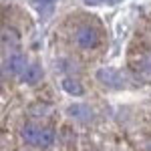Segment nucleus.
<instances>
[{
    "label": "nucleus",
    "mask_w": 151,
    "mask_h": 151,
    "mask_svg": "<svg viewBox=\"0 0 151 151\" xmlns=\"http://www.w3.org/2000/svg\"><path fill=\"white\" fill-rule=\"evenodd\" d=\"M139 70H141V75L151 77V52H147V55L139 60Z\"/></svg>",
    "instance_id": "9d476101"
},
{
    "label": "nucleus",
    "mask_w": 151,
    "mask_h": 151,
    "mask_svg": "<svg viewBox=\"0 0 151 151\" xmlns=\"http://www.w3.org/2000/svg\"><path fill=\"white\" fill-rule=\"evenodd\" d=\"M87 4H117L121 0H85Z\"/></svg>",
    "instance_id": "f8f14e48"
},
{
    "label": "nucleus",
    "mask_w": 151,
    "mask_h": 151,
    "mask_svg": "<svg viewBox=\"0 0 151 151\" xmlns=\"http://www.w3.org/2000/svg\"><path fill=\"white\" fill-rule=\"evenodd\" d=\"M40 131L42 129L32 125V123H26L22 129H20V139L26 143V145H36L38 143V137H40Z\"/></svg>",
    "instance_id": "f03ea898"
},
{
    "label": "nucleus",
    "mask_w": 151,
    "mask_h": 151,
    "mask_svg": "<svg viewBox=\"0 0 151 151\" xmlns=\"http://www.w3.org/2000/svg\"><path fill=\"white\" fill-rule=\"evenodd\" d=\"M147 149H149V151H151V143H149V145H147Z\"/></svg>",
    "instance_id": "ddd939ff"
},
{
    "label": "nucleus",
    "mask_w": 151,
    "mask_h": 151,
    "mask_svg": "<svg viewBox=\"0 0 151 151\" xmlns=\"http://www.w3.org/2000/svg\"><path fill=\"white\" fill-rule=\"evenodd\" d=\"M69 115L79 119V121H89L91 119V109L87 105H70L69 107Z\"/></svg>",
    "instance_id": "39448f33"
},
{
    "label": "nucleus",
    "mask_w": 151,
    "mask_h": 151,
    "mask_svg": "<svg viewBox=\"0 0 151 151\" xmlns=\"http://www.w3.org/2000/svg\"><path fill=\"white\" fill-rule=\"evenodd\" d=\"M75 42H77V47L83 48V50L95 48L97 45H99V32H97V28L89 26V24L79 26L77 32H75Z\"/></svg>",
    "instance_id": "f257e3e1"
},
{
    "label": "nucleus",
    "mask_w": 151,
    "mask_h": 151,
    "mask_svg": "<svg viewBox=\"0 0 151 151\" xmlns=\"http://www.w3.org/2000/svg\"><path fill=\"white\" fill-rule=\"evenodd\" d=\"M6 65H8V73H12V75H22V70L26 69V67H24V57L18 55V52L12 55Z\"/></svg>",
    "instance_id": "423d86ee"
},
{
    "label": "nucleus",
    "mask_w": 151,
    "mask_h": 151,
    "mask_svg": "<svg viewBox=\"0 0 151 151\" xmlns=\"http://www.w3.org/2000/svg\"><path fill=\"white\" fill-rule=\"evenodd\" d=\"M2 42H4V45L8 42V47H10V45H16V42H18V35H16L14 30L4 28V30H2Z\"/></svg>",
    "instance_id": "9b49d317"
},
{
    "label": "nucleus",
    "mask_w": 151,
    "mask_h": 151,
    "mask_svg": "<svg viewBox=\"0 0 151 151\" xmlns=\"http://www.w3.org/2000/svg\"><path fill=\"white\" fill-rule=\"evenodd\" d=\"M35 8L42 18H48L52 16V10H55V0H35Z\"/></svg>",
    "instance_id": "0eeeda50"
},
{
    "label": "nucleus",
    "mask_w": 151,
    "mask_h": 151,
    "mask_svg": "<svg viewBox=\"0 0 151 151\" xmlns=\"http://www.w3.org/2000/svg\"><path fill=\"white\" fill-rule=\"evenodd\" d=\"M63 89H65L69 95H73V97H79V95H83L81 83L75 81V79H65V81H63Z\"/></svg>",
    "instance_id": "1a4fd4ad"
},
{
    "label": "nucleus",
    "mask_w": 151,
    "mask_h": 151,
    "mask_svg": "<svg viewBox=\"0 0 151 151\" xmlns=\"http://www.w3.org/2000/svg\"><path fill=\"white\" fill-rule=\"evenodd\" d=\"M97 79L103 83V85H109V87H119V85H121V83H117V81H121V77H119L113 69L97 70Z\"/></svg>",
    "instance_id": "20e7f679"
},
{
    "label": "nucleus",
    "mask_w": 151,
    "mask_h": 151,
    "mask_svg": "<svg viewBox=\"0 0 151 151\" xmlns=\"http://www.w3.org/2000/svg\"><path fill=\"white\" fill-rule=\"evenodd\" d=\"M40 77H42V69L32 63V65H26V69L20 75V81L26 83V85H35V83L40 81Z\"/></svg>",
    "instance_id": "7ed1b4c3"
},
{
    "label": "nucleus",
    "mask_w": 151,
    "mask_h": 151,
    "mask_svg": "<svg viewBox=\"0 0 151 151\" xmlns=\"http://www.w3.org/2000/svg\"><path fill=\"white\" fill-rule=\"evenodd\" d=\"M55 143V131L52 129L45 127L40 131V137H38V143H36V147H42V149H47Z\"/></svg>",
    "instance_id": "6e6552de"
}]
</instances>
